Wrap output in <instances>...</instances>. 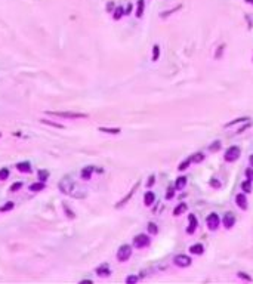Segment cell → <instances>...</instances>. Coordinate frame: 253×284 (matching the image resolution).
Segmentation results:
<instances>
[{"label":"cell","instance_id":"obj_25","mask_svg":"<svg viewBox=\"0 0 253 284\" xmlns=\"http://www.w3.org/2000/svg\"><path fill=\"white\" fill-rule=\"evenodd\" d=\"M7 178H9V169H7V167L0 169V181H5Z\"/></svg>","mask_w":253,"mask_h":284},{"label":"cell","instance_id":"obj_12","mask_svg":"<svg viewBox=\"0 0 253 284\" xmlns=\"http://www.w3.org/2000/svg\"><path fill=\"white\" fill-rule=\"evenodd\" d=\"M93 170H95V167H93V166H86V167H85V169L81 170V173H80V175H81V179H90V176H92V173H93Z\"/></svg>","mask_w":253,"mask_h":284},{"label":"cell","instance_id":"obj_11","mask_svg":"<svg viewBox=\"0 0 253 284\" xmlns=\"http://www.w3.org/2000/svg\"><path fill=\"white\" fill-rule=\"evenodd\" d=\"M234 223H235V217H234L233 213H226L225 217H224V225L226 228H233Z\"/></svg>","mask_w":253,"mask_h":284},{"label":"cell","instance_id":"obj_34","mask_svg":"<svg viewBox=\"0 0 253 284\" xmlns=\"http://www.w3.org/2000/svg\"><path fill=\"white\" fill-rule=\"evenodd\" d=\"M136 281H138V277H135V275H130L126 278V283H136Z\"/></svg>","mask_w":253,"mask_h":284},{"label":"cell","instance_id":"obj_27","mask_svg":"<svg viewBox=\"0 0 253 284\" xmlns=\"http://www.w3.org/2000/svg\"><path fill=\"white\" fill-rule=\"evenodd\" d=\"M148 231H150L151 234H157V232H159V228H157V225L154 222H150L148 223Z\"/></svg>","mask_w":253,"mask_h":284},{"label":"cell","instance_id":"obj_21","mask_svg":"<svg viewBox=\"0 0 253 284\" xmlns=\"http://www.w3.org/2000/svg\"><path fill=\"white\" fill-rule=\"evenodd\" d=\"M203 160H204V154L203 153H197V154H194L191 157V161H194V163H201Z\"/></svg>","mask_w":253,"mask_h":284},{"label":"cell","instance_id":"obj_29","mask_svg":"<svg viewBox=\"0 0 253 284\" xmlns=\"http://www.w3.org/2000/svg\"><path fill=\"white\" fill-rule=\"evenodd\" d=\"M246 120H249V117H241V118H237V120H234V122H229L225 124V127H229V126H233V124H235V123H240V122H246Z\"/></svg>","mask_w":253,"mask_h":284},{"label":"cell","instance_id":"obj_23","mask_svg":"<svg viewBox=\"0 0 253 284\" xmlns=\"http://www.w3.org/2000/svg\"><path fill=\"white\" fill-rule=\"evenodd\" d=\"M185 185H186V178L182 176V178H178V179H176V188L178 189H182Z\"/></svg>","mask_w":253,"mask_h":284},{"label":"cell","instance_id":"obj_42","mask_svg":"<svg viewBox=\"0 0 253 284\" xmlns=\"http://www.w3.org/2000/svg\"><path fill=\"white\" fill-rule=\"evenodd\" d=\"M247 3H250V5H253V0H246Z\"/></svg>","mask_w":253,"mask_h":284},{"label":"cell","instance_id":"obj_18","mask_svg":"<svg viewBox=\"0 0 253 284\" xmlns=\"http://www.w3.org/2000/svg\"><path fill=\"white\" fill-rule=\"evenodd\" d=\"M37 178H39V181H41V182H46L47 178H49V172L45 169L39 170V173H37Z\"/></svg>","mask_w":253,"mask_h":284},{"label":"cell","instance_id":"obj_9","mask_svg":"<svg viewBox=\"0 0 253 284\" xmlns=\"http://www.w3.org/2000/svg\"><path fill=\"white\" fill-rule=\"evenodd\" d=\"M96 274H98L99 277H108V275L111 274V271H110V268H108V265L104 264V265H101V266L96 268Z\"/></svg>","mask_w":253,"mask_h":284},{"label":"cell","instance_id":"obj_35","mask_svg":"<svg viewBox=\"0 0 253 284\" xmlns=\"http://www.w3.org/2000/svg\"><path fill=\"white\" fill-rule=\"evenodd\" d=\"M246 176H247V179H249V181L252 182V181H253V170H252V169L247 170V172H246Z\"/></svg>","mask_w":253,"mask_h":284},{"label":"cell","instance_id":"obj_19","mask_svg":"<svg viewBox=\"0 0 253 284\" xmlns=\"http://www.w3.org/2000/svg\"><path fill=\"white\" fill-rule=\"evenodd\" d=\"M185 210H186V204L185 203H181L179 206L176 207V209L173 210V215H175V216H179L181 213H184Z\"/></svg>","mask_w":253,"mask_h":284},{"label":"cell","instance_id":"obj_37","mask_svg":"<svg viewBox=\"0 0 253 284\" xmlns=\"http://www.w3.org/2000/svg\"><path fill=\"white\" fill-rule=\"evenodd\" d=\"M210 185H212L213 188H219L220 182H219V181H215V179H212V181H210Z\"/></svg>","mask_w":253,"mask_h":284},{"label":"cell","instance_id":"obj_1","mask_svg":"<svg viewBox=\"0 0 253 284\" xmlns=\"http://www.w3.org/2000/svg\"><path fill=\"white\" fill-rule=\"evenodd\" d=\"M58 187H59L62 194L73 197V198H85L86 197V189L81 188L71 176H64L59 181Z\"/></svg>","mask_w":253,"mask_h":284},{"label":"cell","instance_id":"obj_22","mask_svg":"<svg viewBox=\"0 0 253 284\" xmlns=\"http://www.w3.org/2000/svg\"><path fill=\"white\" fill-rule=\"evenodd\" d=\"M138 185H139V183H136V185H135V187H133L132 188V191H130V192H129V194H127L126 197H124V198H123V200H121V201H120V204H117V207H120V206H121V204H124L127 201V200H129V198H130V197H132V194L133 192H135V189L138 188Z\"/></svg>","mask_w":253,"mask_h":284},{"label":"cell","instance_id":"obj_15","mask_svg":"<svg viewBox=\"0 0 253 284\" xmlns=\"http://www.w3.org/2000/svg\"><path fill=\"white\" fill-rule=\"evenodd\" d=\"M203 250H204L203 244H194V246H191V247H190V252H191V253H194V255H201V253H203Z\"/></svg>","mask_w":253,"mask_h":284},{"label":"cell","instance_id":"obj_26","mask_svg":"<svg viewBox=\"0 0 253 284\" xmlns=\"http://www.w3.org/2000/svg\"><path fill=\"white\" fill-rule=\"evenodd\" d=\"M159 56H160V47H159V45H155L153 47V61H157Z\"/></svg>","mask_w":253,"mask_h":284},{"label":"cell","instance_id":"obj_7","mask_svg":"<svg viewBox=\"0 0 253 284\" xmlns=\"http://www.w3.org/2000/svg\"><path fill=\"white\" fill-rule=\"evenodd\" d=\"M173 262L178 265V266H182V268H186V266H190L191 265V257L186 256V255H178V256L173 259Z\"/></svg>","mask_w":253,"mask_h":284},{"label":"cell","instance_id":"obj_20","mask_svg":"<svg viewBox=\"0 0 253 284\" xmlns=\"http://www.w3.org/2000/svg\"><path fill=\"white\" fill-rule=\"evenodd\" d=\"M99 132H105V133H113V135H119L120 132H121V130H120L119 127L117 129H108V127H99Z\"/></svg>","mask_w":253,"mask_h":284},{"label":"cell","instance_id":"obj_17","mask_svg":"<svg viewBox=\"0 0 253 284\" xmlns=\"http://www.w3.org/2000/svg\"><path fill=\"white\" fill-rule=\"evenodd\" d=\"M144 7H145V2L144 0H138V7H136V16L141 18L144 14Z\"/></svg>","mask_w":253,"mask_h":284},{"label":"cell","instance_id":"obj_28","mask_svg":"<svg viewBox=\"0 0 253 284\" xmlns=\"http://www.w3.org/2000/svg\"><path fill=\"white\" fill-rule=\"evenodd\" d=\"M241 188L244 189L246 192H250V191H252V185H250V181H249V179H247V181H244V182L241 183Z\"/></svg>","mask_w":253,"mask_h":284},{"label":"cell","instance_id":"obj_16","mask_svg":"<svg viewBox=\"0 0 253 284\" xmlns=\"http://www.w3.org/2000/svg\"><path fill=\"white\" fill-rule=\"evenodd\" d=\"M41 189H45V182H36L33 185H30V191H33V192H37V191H41Z\"/></svg>","mask_w":253,"mask_h":284},{"label":"cell","instance_id":"obj_43","mask_svg":"<svg viewBox=\"0 0 253 284\" xmlns=\"http://www.w3.org/2000/svg\"><path fill=\"white\" fill-rule=\"evenodd\" d=\"M250 163H252V166H253V156L250 157Z\"/></svg>","mask_w":253,"mask_h":284},{"label":"cell","instance_id":"obj_6","mask_svg":"<svg viewBox=\"0 0 253 284\" xmlns=\"http://www.w3.org/2000/svg\"><path fill=\"white\" fill-rule=\"evenodd\" d=\"M206 222H207L209 230H210V231H216V230H218V226H219L220 221H219V216H218L216 213H210V215L207 216Z\"/></svg>","mask_w":253,"mask_h":284},{"label":"cell","instance_id":"obj_2","mask_svg":"<svg viewBox=\"0 0 253 284\" xmlns=\"http://www.w3.org/2000/svg\"><path fill=\"white\" fill-rule=\"evenodd\" d=\"M47 114L59 117V118H70V120L87 118V114H85V113H73V111H47Z\"/></svg>","mask_w":253,"mask_h":284},{"label":"cell","instance_id":"obj_40","mask_svg":"<svg viewBox=\"0 0 253 284\" xmlns=\"http://www.w3.org/2000/svg\"><path fill=\"white\" fill-rule=\"evenodd\" d=\"M130 11H132V5H129V6H127V9H126V14H129Z\"/></svg>","mask_w":253,"mask_h":284},{"label":"cell","instance_id":"obj_4","mask_svg":"<svg viewBox=\"0 0 253 284\" xmlns=\"http://www.w3.org/2000/svg\"><path fill=\"white\" fill-rule=\"evenodd\" d=\"M240 148L238 147H229V148L225 151V160L226 161H235L240 157Z\"/></svg>","mask_w":253,"mask_h":284},{"label":"cell","instance_id":"obj_38","mask_svg":"<svg viewBox=\"0 0 253 284\" xmlns=\"http://www.w3.org/2000/svg\"><path fill=\"white\" fill-rule=\"evenodd\" d=\"M173 196H175V192H173V188H169V191H167V194H166V198L169 200V198H172Z\"/></svg>","mask_w":253,"mask_h":284},{"label":"cell","instance_id":"obj_39","mask_svg":"<svg viewBox=\"0 0 253 284\" xmlns=\"http://www.w3.org/2000/svg\"><path fill=\"white\" fill-rule=\"evenodd\" d=\"M238 275H240V277H243V278H246V280H250V277H247V275L244 274V272H240Z\"/></svg>","mask_w":253,"mask_h":284},{"label":"cell","instance_id":"obj_13","mask_svg":"<svg viewBox=\"0 0 253 284\" xmlns=\"http://www.w3.org/2000/svg\"><path fill=\"white\" fill-rule=\"evenodd\" d=\"M16 169L22 172V173H30L31 172V164L28 161H24V163H18L16 164Z\"/></svg>","mask_w":253,"mask_h":284},{"label":"cell","instance_id":"obj_24","mask_svg":"<svg viewBox=\"0 0 253 284\" xmlns=\"http://www.w3.org/2000/svg\"><path fill=\"white\" fill-rule=\"evenodd\" d=\"M123 14H124V9H123L121 6H119L116 11H114V15H113L114 19H120V18L123 16Z\"/></svg>","mask_w":253,"mask_h":284},{"label":"cell","instance_id":"obj_14","mask_svg":"<svg viewBox=\"0 0 253 284\" xmlns=\"http://www.w3.org/2000/svg\"><path fill=\"white\" fill-rule=\"evenodd\" d=\"M154 200H155V196H154V192H151V191H148L145 194V197H144V201H145V206H151V204L154 203Z\"/></svg>","mask_w":253,"mask_h":284},{"label":"cell","instance_id":"obj_44","mask_svg":"<svg viewBox=\"0 0 253 284\" xmlns=\"http://www.w3.org/2000/svg\"><path fill=\"white\" fill-rule=\"evenodd\" d=\"M0 138H2V133H0Z\"/></svg>","mask_w":253,"mask_h":284},{"label":"cell","instance_id":"obj_41","mask_svg":"<svg viewBox=\"0 0 253 284\" xmlns=\"http://www.w3.org/2000/svg\"><path fill=\"white\" fill-rule=\"evenodd\" d=\"M153 182H154V176H151V178H150V182H148V185H153Z\"/></svg>","mask_w":253,"mask_h":284},{"label":"cell","instance_id":"obj_30","mask_svg":"<svg viewBox=\"0 0 253 284\" xmlns=\"http://www.w3.org/2000/svg\"><path fill=\"white\" fill-rule=\"evenodd\" d=\"M219 148H220V142L219 141L213 142V145H210V147H209V149H210V151H216V149H219Z\"/></svg>","mask_w":253,"mask_h":284},{"label":"cell","instance_id":"obj_32","mask_svg":"<svg viewBox=\"0 0 253 284\" xmlns=\"http://www.w3.org/2000/svg\"><path fill=\"white\" fill-rule=\"evenodd\" d=\"M20 188H22V182H16L11 187V191H18Z\"/></svg>","mask_w":253,"mask_h":284},{"label":"cell","instance_id":"obj_33","mask_svg":"<svg viewBox=\"0 0 253 284\" xmlns=\"http://www.w3.org/2000/svg\"><path fill=\"white\" fill-rule=\"evenodd\" d=\"M12 209H13V203L11 201V203H7L6 206H3L0 210H2V212H6V210H12Z\"/></svg>","mask_w":253,"mask_h":284},{"label":"cell","instance_id":"obj_8","mask_svg":"<svg viewBox=\"0 0 253 284\" xmlns=\"http://www.w3.org/2000/svg\"><path fill=\"white\" fill-rule=\"evenodd\" d=\"M235 203H237V206H238L240 209H243V210L247 209V200H246L244 194H238V196L235 197Z\"/></svg>","mask_w":253,"mask_h":284},{"label":"cell","instance_id":"obj_10","mask_svg":"<svg viewBox=\"0 0 253 284\" xmlns=\"http://www.w3.org/2000/svg\"><path fill=\"white\" fill-rule=\"evenodd\" d=\"M188 219H190V226L186 228V232L188 234H193L194 231L197 230V217L194 216V215H190Z\"/></svg>","mask_w":253,"mask_h":284},{"label":"cell","instance_id":"obj_3","mask_svg":"<svg viewBox=\"0 0 253 284\" xmlns=\"http://www.w3.org/2000/svg\"><path fill=\"white\" fill-rule=\"evenodd\" d=\"M130 256H132V249L127 244H123L119 250H117V259H119L120 262H126Z\"/></svg>","mask_w":253,"mask_h":284},{"label":"cell","instance_id":"obj_36","mask_svg":"<svg viewBox=\"0 0 253 284\" xmlns=\"http://www.w3.org/2000/svg\"><path fill=\"white\" fill-rule=\"evenodd\" d=\"M64 210L67 212V216H68V217H71V219H73V217H74V213L71 212V210H68V207H67L65 204H64Z\"/></svg>","mask_w":253,"mask_h":284},{"label":"cell","instance_id":"obj_5","mask_svg":"<svg viewBox=\"0 0 253 284\" xmlns=\"http://www.w3.org/2000/svg\"><path fill=\"white\" fill-rule=\"evenodd\" d=\"M150 244V238L145 235V234H139L133 238V246L136 249H142V247H146Z\"/></svg>","mask_w":253,"mask_h":284},{"label":"cell","instance_id":"obj_31","mask_svg":"<svg viewBox=\"0 0 253 284\" xmlns=\"http://www.w3.org/2000/svg\"><path fill=\"white\" fill-rule=\"evenodd\" d=\"M190 163H191V160H185L184 163H181V164H179V167H178V169H179V170H185L186 167H188V164H190Z\"/></svg>","mask_w":253,"mask_h":284}]
</instances>
